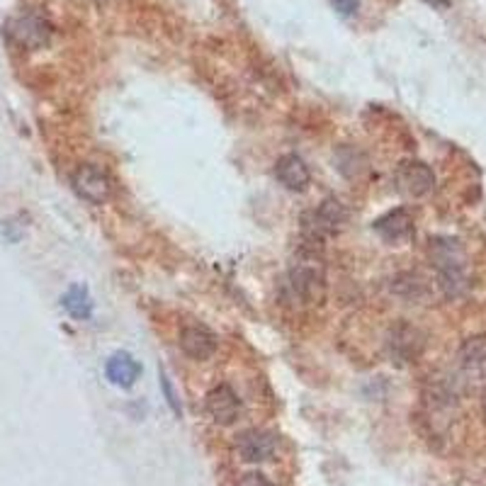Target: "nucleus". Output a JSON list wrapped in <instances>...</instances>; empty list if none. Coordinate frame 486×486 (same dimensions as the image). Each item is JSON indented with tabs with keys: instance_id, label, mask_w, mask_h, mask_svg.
Returning <instances> with one entry per match:
<instances>
[{
	"instance_id": "f257e3e1",
	"label": "nucleus",
	"mask_w": 486,
	"mask_h": 486,
	"mask_svg": "<svg viewBox=\"0 0 486 486\" xmlns=\"http://www.w3.org/2000/svg\"><path fill=\"white\" fill-rule=\"evenodd\" d=\"M430 263L436 265L440 275V287L446 289L447 297H460L470 287V275H467V253L457 239L453 236H436L430 239L429 246Z\"/></svg>"
},
{
	"instance_id": "f03ea898",
	"label": "nucleus",
	"mask_w": 486,
	"mask_h": 486,
	"mask_svg": "<svg viewBox=\"0 0 486 486\" xmlns=\"http://www.w3.org/2000/svg\"><path fill=\"white\" fill-rule=\"evenodd\" d=\"M287 295L289 302L299 306L322 305L326 297V275L316 261H302L287 275Z\"/></svg>"
},
{
	"instance_id": "7ed1b4c3",
	"label": "nucleus",
	"mask_w": 486,
	"mask_h": 486,
	"mask_svg": "<svg viewBox=\"0 0 486 486\" xmlns=\"http://www.w3.org/2000/svg\"><path fill=\"white\" fill-rule=\"evenodd\" d=\"M348 222V209L338 199L329 198L323 199L322 205L306 212L302 219V231L309 243H322L326 236H333L343 229V224Z\"/></svg>"
},
{
	"instance_id": "20e7f679",
	"label": "nucleus",
	"mask_w": 486,
	"mask_h": 486,
	"mask_svg": "<svg viewBox=\"0 0 486 486\" xmlns=\"http://www.w3.org/2000/svg\"><path fill=\"white\" fill-rule=\"evenodd\" d=\"M8 37L17 47L27 51H37L47 47L51 40V22L40 13H22L8 22Z\"/></svg>"
},
{
	"instance_id": "39448f33",
	"label": "nucleus",
	"mask_w": 486,
	"mask_h": 486,
	"mask_svg": "<svg viewBox=\"0 0 486 486\" xmlns=\"http://www.w3.org/2000/svg\"><path fill=\"white\" fill-rule=\"evenodd\" d=\"M71 185H74L75 195L83 199H88L93 205H102L108 202L112 195V181L110 175L93 163L78 165L71 175Z\"/></svg>"
},
{
	"instance_id": "423d86ee",
	"label": "nucleus",
	"mask_w": 486,
	"mask_h": 486,
	"mask_svg": "<svg viewBox=\"0 0 486 486\" xmlns=\"http://www.w3.org/2000/svg\"><path fill=\"white\" fill-rule=\"evenodd\" d=\"M387 350L396 363H413L423 353V333L409 322H399L389 329Z\"/></svg>"
},
{
	"instance_id": "0eeeda50",
	"label": "nucleus",
	"mask_w": 486,
	"mask_h": 486,
	"mask_svg": "<svg viewBox=\"0 0 486 486\" xmlns=\"http://www.w3.org/2000/svg\"><path fill=\"white\" fill-rule=\"evenodd\" d=\"M394 182L396 188L402 190L404 195H409V198H423L436 185V173L423 161H404L396 168Z\"/></svg>"
},
{
	"instance_id": "6e6552de",
	"label": "nucleus",
	"mask_w": 486,
	"mask_h": 486,
	"mask_svg": "<svg viewBox=\"0 0 486 486\" xmlns=\"http://www.w3.org/2000/svg\"><path fill=\"white\" fill-rule=\"evenodd\" d=\"M205 406L207 413L212 416L215 423H219V426H231L234 420L239 419L241 399L229 384H216L215 389H209Z\"/></svg>"
},
{
	"instance_id": "1a4fd4ad",
	"label": "nucleus",
	"mask_w": 486,
	"mask_h": 486,
	"mask_svg": "<svg viewBox=\"0 0 486 486\" xmlns=\"http://www.w3.org/2000/svg\"><path fill=\"white\" fill-rule=\"evenodd\" d=\"M275 450H278V437L268 430H246L236 440V453L241 455V460L251 462V464L268 462Z\"/></svg>"
},
{
	"instance_id": "9d476101",
	"label": "nucleus",
	"mask_w": 486,
	"mask_h": 486,
	"mask_svg": "<svg viewBox=\"0 0 486 486\" xmlns=\"http://www.w3.org/2000/svg\"><path fill=\"white\" fill-rule=\"evenodd\" d=\"M275 178L280 182L282 188L292 190V192H305L312 182V173H309V165L297 156V154H285L278 158L275 163Z\"/></svg>"
},
{
	"instance_id": "9b49d317",
	"label": "nucleus",
	"mask_w": 486,
	"mask_h": 486,
	"mask_svg": "<svg viewBox=\"0 0 486 486\" xmlns=\"http://www.w3.org/2000/svg\"><path fill=\"white\" fill-rule=\"evenodd\" d=\"M372 229L387 243H402L413 236V216L409 209H392L379 216L377 222L372 224Z\"/></svg>"
},
{
	"instance_id": "f8f14e48",
	"label": "nucleus",
	"mask_w": 486,
	"mask_h": 486,
	"mask_svg": "<svg viewBox=\"0 0 486 486\" xmlns=\"http://www.w3.org/2000/svg\"><path fill=\"white\" fill-rule=\"evenodd\" d=\"M181 348L182 353L192 360H209L216 353V336L205 326H185L181 331Z\"/></svg>"
},
{
	"instance_id": "ddd939ff",
	"label": "nucleus",
	"mask_w": 486,
	"mask_h": 486,
	"mask_svg": "<svg viewBox=\"0 0 486 486\" xmlns=\"http://www.w3.org/2000/svg\"><path fill=\"white\" fill-rule=\"evenodd\" d=\"M457 360L464 375L486 377V336H472L457 350Z\"/></svg>"
},
{
	"instance_id": "4468645a",
	"label": "nucleus",
	"mask_w": 486,
	"mask_h": 486,
	"mask_svg": "<svg viewBox=\"0 0 486 486\" xmlns=\"http://www.w3.org/2000/svg\"><path fill=\"white\" fill-rule=\"evenodd\" d=\"M105 372H108V379L115 387L129 389L139 379L141 365L129 353H115L105 365Z\"/></svg>"
},
{
	"instance_id": "2eb2a0df",
	"label": "nucleus",
	"mask_w": 486,
	"mask_h": 486,
	"mask_svg": "<svg viewBox=\"0 0 486 486\" xmlns=\"http://www.w3.org/2000/svg\"><path fill=\"white\" fill-rule=\"evenodd\" d=\"M61 305H64V309H66L74 319H78V322H85V319L93 316V299L83 285L68 287L66 295L61 297Z\"/></svg>"
},
{
	"instance_id": "dca6fc26",
	"label": "nucleus",
	"mask_w": 486,
	"mask_h": 486,
	"mask_svg": "<svg viewBox=\"0 0 486 486\" xmlns=\"http://www.w3.org/2000/svg\"><path fill=\"white\" fill-rule=\"evenodd\" d=\"M336 168L346 178H355V175H360L367 168V158H365L363 151L353 149V146H343L336 154Z\"/></svg>"
},
{
	"instance_id": "f3484780",
	"label": "nucleus",
	"mask_w": 486,
	"mask_h": 486,
	"mask_svg": "<svg viewBox=\"0 0 486 486\" xmlns=\"http://www.w3.org/2000/svg\"><path fill=\"white\" fill-rule=\"evenodd\" d=\"M158 377H161V389H163L165 394V402H168V406L173 409V413H178L181 416V399H178V394H175L173 384H171V377H168V372L163 370V367H158Z\"/></svg>"
},
{
	"instance_id": "a211bd4d",
	"label": "nucleus",
	"mask_w": 486,
	"mask_h": 486,
	"mask_svg": "<svg viewBox=\"0 0 486 486\" xmlns=\"http://www.w3.org/2000/svg\"><path fill=\"white\" fill-rule=\"evenodd\" d=\"M331 5L340 13V15H355L358 13V8H360V0H331Z\"/></svg>"
},
{
	"instance_id": "6ab92c4d",
	"label": "nucleus",
	"mask_w": 486,
	"mask_h": 486,
	"mask_svg": "<svg viewBox=\"0 0 486 486\" xmlns=\"http://www.w3.org/2000/svg\"><path fill=\"white\" fill-rule=\"evenodd\" d=\"M239 486H272V484L270 479L265 477V474H261V472H248V474L241 477Z\"/></svg>"
},
{
	"instance_id": "aec40b11",
	"label": "nucleus",
	"mask_w": 486,
	"mask_h": 486,
	"mask_svg": "<svg viewBox=\"0 0 486 486\" xmlns=\"http://www.w3.org/2000/svg\"><path fill=\"white\" fill-rule=\"evenodd\" d=\"M423 3H429L430 8H436V10H447L450 5H453V0H423Z\"/></svg>"
},
{
	"instance_id": "412c9836",
	"label": "nucleus",
	"mask_w": 486,
	"mask_h": 486,
	"mask_svg": "<svg viewBox=\"0 0 486 486\" xmlns=\"http://www.w3.org/2000/svg\"><path fill=\"white\" fill-rule=\"evenodd\" d=\"M484 411H486V396H484Z\"/></svg>"
}]
</instances>
